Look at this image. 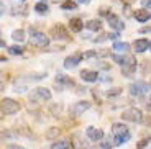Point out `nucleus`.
<instances>
[{"label": "nucleus", "mask_w": 151, "mask_h": 149, "mask_svg": "<svg viewBox=\"0 0 151 149\" xmlns=\"http://www.w3.org/2000/svg\"><path fill=\"white\" fill-rule=\"evenodd\" d=\"M132 134L130 130L125 126L123 123H113L112 125V143L113 146H122L125 143H128Z\"/></svg>", "instance_id": "obj_1"}, {"label": "nucleus", "mask_w": 151, "mask_h": 149, "mask_svg": "<svg viewBox=\"0 0 151 149\" xmlns=\"http://www.w3.org/2000/svg\"><path fill=\"white\" fill-rule=\"evenodd\" d=\"M28 33H30V43L33 46H38V48H48L49 43H51V38H48L43 31H38L35 30V28H31L28 30Z\"/></svg>", "instance_id": "obj_2"}, {"label": "nucleus", "mask_w": 151, "mask_h": 149, "mask_svg": "<svg viewBox=\"0 0 151 149\" xmlns=\"http://www.w3.org/2000/svg\"><path fill=\"white\" fill-rule=\"evenodd\" d=\"M49 36L56 39V41H71L72 38L69 34L68 28L64 25H61V23H56L54 26H51V30H49Z\"/></svg>", "instance_id": "obj_3"}, {"label": "nucleus", "mask_w": 151, "mask_h": 149, "mask_svg": "<svg viewBox=\"0 0 151 149\" xmlns=\"http://www.w3.org/2000/svg\"><path fill=\"white\" fill-rule=\"evenodd\" d=\"M20 103L17 100H13V98H8V97H5V98H2V102H0V110H2V115H7V116H10V115H15V113H18L20 112Z\"/></svg>", "instance_id": "obj_4"}, {"label": "nucleus", "mask_w": 151, "mask_h": 149, "mask_svg": "<svg viewBox=\"0 0 151 149\" xmlns=\"http://www.w3.org/2000/svg\"><path fill=\"white\" fill-rule=\"evenodd\" d=\"M51 100V90L46 87H36L30 93V103H43Z\"/></svg>", "instance_id": "obj_5"}, {"label": "nucleus", "mask_w": 151, "mask_h": 149, "mask_svg": "<svg viewBox=\"0 0 151 149\" xmlns=\"http://www.w3.org/2000/svg\"><path fill=\"white\" fill-rule=\"evenodd\" d=\"M122 118H123L125 121H130V123H143L145 116H143V112H141L140 108L130 107V108H127V110H123Z\"/></svg>", "instance_id": "obj_6"}, {"label": "nucleus", "mask_w": 151, "mask_h": 149, "mask_svg": "<svg viewBox=\"0 0 151 149\" xmlns=\"http://www.w3.org/2000/svg\"><path fill=\"white\" fill-rule=\"evenodd\" d=\"M128 90L132 97H143L145 93H148L151 90V84L145 82V80H136V82L130 84Z\"/></svg>", "instance_id": "obj_7"}, {"label": "nucleus", "mask_w": 151, "mask_h": 149, "mask_svg": "<svg viewBox=\"0 0 151 149\" xmlns=\"http://www.w3.org/2000/svg\"><path fill=\"white\" fill-rule=\"evenodd\" d=\"M89 108H91V102H89V100L76 102V103H72L71 107H69V116L77 118V116H81L82 113H86Z\"/></svg>", "instance_id": "obj_8"}, {"label": "nucleus", "mask_w": 151, "mask_h": 149, "mask_svg": "<svg viewBox=\"0 0 151 149\" xmlns=\"http://www.w3.org/2000/svg\"><path fill=\"white\" fill-rule=\"evenodd\" d=\"M82 59H84V52L81 51L72 52L71 56H68L64 59V69H74V67H77V64H81Z\"/></svg>", "instance_id": "obj_9"}, {"label": "nucleus", "mask_w": 151, "mask_h": 149, "mask_svg": "<svg viewBox=\"0 0 151 149\" xmlns=\"http://www.w3.org/2000/svg\"><path fill=\"white\" fill-rule=\"evenodd\" d=\"M112 59L115 61L117 64H120L122 67L125 66H133V64H138L136 62V57L132 56V54H113Z\"/></svg>", "instance_id": "obj_10"}, {"label": "nucleus", "mask_w": 151, "mask_h": 149, "mask_svg": "<svg viewBox=\"0 0 151 149\" xmlns=\"http://www.w3.org/2000/svg\"><path fill=\"white\" fill-rule=\"evenodd\" d=\"M74 82H72V79H69L68 75L64 74H56V79H54V87L58 90H63L64 87H72Z\"/></svg>", "instance_id": "obj_11"}, {"label": "nucleus", "mask_w": 151, "mask_h": 149, "mask_svg": "<svg viewBox=\"0 0 151 149\" xmlns=\"http://www.w3.org/2000/svg\"><path fill=\"white\" fill-rule=\"evenodd\" d=\"M107 21H109L110 28L115 31H122L125 28V23L122 21V18L118 15H115V13H110L109 16H107Z\"/></svg>", "instance_id": "obj_12"}, {"label": "nucleus", "mask_w": 151, "mask_h": 149, "mask_svg": "<svg viewBox=\"0 0 151 149\" xmlns=\"http://www.w3.org/2000/svg\"><path fill=\"white\" fill-rule=\"evenodd\" d=\"M86 134H87V138L91 139V141H100V139L104 138V130H100V128H94V126H89L86 130Z\"/></svg>", "instance_id": "obj_13"}, {"label": "nucleus", "mask_w": 151, "mask_h": 149, "mask_svg": "<svg viewBox=\"0 0 151 149\" xmlns=\"http://www.w3.org/2000/svg\"><path fill=\"white\" fill-rule=\"evenodd\" d=\"M150 44L151 41H148L146 38H138V39H135V43H133V49H135L136 52H145L150 49Z\"/></svg>", "instance_id": "obj_14"}, {"label": "nucleus", "mask_w": 151, "mask_h": 149, "mask_svg": "<svg viewBox=\"0 0 151 149\" xmlns=\"http://www.w3.org/2000/svg\"><path fill=\"white\" fill-rule=\"evenodd\" d=\"M81 79L84 82H97L99 80V72L97 71H91V69H84L81 71Z\"/></svg>", "instance_id": "obj_15"}, {"label": "nucleus", "mask_w": 151, "mask_h": 149, "mask_svg": "<svg viewBox=\"0 0 151 149\" xmlns=\"http://www.w3.org/2000/svg\"><path fill=\"white\" fill-rule=\"evenodd\" d=\"M133 16L136 18V21H140V23H146L148 20L151 18V11H148L146 8H140V10H136L135 13H133Z\"/></svg>", "instance_id": "obj_16"}, {"label": "nucleus", "mask_w": 151, "mask_h": 149, "mask_svg": "<svg viewBox=\"0 0 151 149\" xmlns=\"http://www.w3.org/2000/svg\"><path fill=\"white\" fill-rule=\"evenodd\" d=\"M130 49H132V46L125 41H115L113 43V51H117L118 54H128Z\"/></svg>", "instance_id": "obj_17"}, {"label": "nucleus", "mask_w": 151, "mask_h": 149, "mask_svg": "<svg viewBox=\"0 0 151 149\" xmlns=\"http://www.w3.org/2000/svg\"><path fill=\"white\" fill-rule=\"evenodd\" d=\"M86 28L89 31H102V21L99 18H91L86 21Z\"/></svg>", "instance_id": "obj_18"}, {"label": "nucleus", "mask_w": 151, "mask_h": 149, "mask_svg": "<svg viewBox=\"0 0 151 149\" xmlns=\"http://www.w3.org/2000/svg\"><path fill=\"white\" fill-rule=\"evenodd\" d=\"M84 26H86V23L81 18H71V21H69V30L74 31V33H81Z\"/></svg>", "instance_id": "obj_19"}, {"label": "nucleus", "mask_w": 151, "mask_h": 149, "mask_svg": "<svg viewBox=\"0 0 151 149\" xmlns=\"http://www.w3.org/2000/svg\"><path fill=\"white\" fill-rule=\"evenodd\" d=\"M59 134H61V128L51 126L49 130H46L45 136H46V139H49V141H58V136H59Z\"/></svg>", "instance_id": "obj_20"}, {"label": "nucleus", "mask_w": 151, "mask_h": 149, "mask_svg": "<svg viewBox=\"0 0 151 149\" xmlns=\"http://www.w3.org/2000/svg\"><path fill=\"white\" fill-rule=\"evenodd\" d=\"M25 38H27V31L22 30V28H18V30H13L12 31V39L17 43H22L25 41Z\"/></svg>", "instance_id": "obj_21"}, {"label": "nucleus", "mask_w": 151, "mask_h": 149, "mask_svg": "<svg viewBox=\"0 0 151 149\" xmlns=\"http://www.w3.org/2000/svg\"><path fill=\"white\" fill-rule=\"evenodd\" d=\"M136 67H138V64L122 67V75H123V77H133V75H135V72H136Z\"/></svg>", "instance_id": "obj_22"}, {"label": "nucleus", "mask_w": 151, "mask_h": 149, "mask_svg": "<svg viewBox=\"0 0 151 149\" xmlns=\"http://www.w3.org/2000/svg\"><path fill=\"white\" fill-rule=\"evenodd\" d=\"M51 149H72V143L66 141V139H63V141H56V143H53Z\"/></svg>", "instance_id": "obj_23"}, {"label": "nucleus", "mask_w": 151, "mask_h": 149, "mask_svg": "<svg viewBox=\"0 0 151 149\" xmlns=\"http://www.w3.org/2000/svg\"><path fill=\"white\" fill-rule=\"evenodd\" d=\"M35 11L40 13V15H46V13L49 11V7H48V4H45V2H38V4L35 5Z\"/></svg>", "instance_id": "obj_24"}, {"label": "nucleus", "mask_w": 151, "mask_h": 149, "mask_svg": "<svg viewBox=\"0 0 151 149\" xmlns=\"http://www.w3.org/2000/svg\"><path fill=\"white\" fill-rule=\"evenodd\" d=\"M49 112L53 113L54 118H59V116H61V112H63V105H61V103H58V105L53 103L51 107H49Z\"/></svg>", "instance_id": "obj_25"}, {"label": "nucleus", "mask_w": 151, "mask_h": 149, "mask_svg": "<svg viewBox=\"0 0 151 149\" xmlns=\"http://www.w3.org/2000/svg\"><path fill=\"white\" fill-rule=\"evenodd\" d=\"M23 51H25V49H23L22 46H17V44H13V46L8 48V52H10L12 56H22Z\"/></svg>", "instance_id": "obj_26"}, {"label": "nucleus", "mask_w": 151, "mask_h": 149, "mask_svg": "<svg viewBox=\"0 0 151 149\" xmlns=\"http://www.w3.org/2000/svg\"><path fill=\"white\" fill-rule=\"evenodd\" d=\"M140 71H141V74L143 75H146L148 72H151V61H143V62L140 64Z\"/></svg>", "instance_id": "obj_27"}, {"label": "nucleus", "mask_w": 151, "mask_h": 149, "mask_svg": "<svg viewBox=\"0 0 151 149\" xmlns=\"http://www.w3.org/2000/svg\"><path fill=\"white\" fill-rule=\"evenodd\" d=\"M61 8H63V10H76V8H77V4L72 2V0H68L64 4H61Z\"/></svg>", "instance_id": "obj_28"}, {"label": "nucleus", "mask_w": 151, "mask_h": 149, "mask_svg": "<svg viewBox=\"0 0 151 149\" xmlns=\"http://www.w3.org/2000/svg\"><path fill=\"white\" fill-rule=\"evenodd\" d=\"M107 39H110V33H104V31H102V33L99 34L97 38H94L92 41H94V43H104V41H107Z\"/></svg>", "instance_id": "obj_29"}, {"label": "nucleus", "mask_w": 151, "mask_h": 149, "mask_svg": "<svg viewBox=\"0 0 151 149\" xmlns=\"http://www.w3.org/2000/svg\"><path fill=\"white\" fill-rule=\"evenodd\" d=\"M105 93H107V97H118L122 93V89L120 87H113V89H109Z\"/></svg>", "instance_id": "obj_30"}, {"label": "nucleus", "mask_w": 151, "mask_h": 149, "mask_svg": "<svg viewBox=\"0 0 151 149\" xmlns=\"http://www.w3.org/2000/svg\"><path fill=\"white\" fill-rule=\"evenodd\" d=\"M28 7L25 5V7H20V8H15V15H22V16H27L28 15Z\"/></svg>", "instance_id": "obj_31"}, {"label": "nucleus", "mask_w": 151, "mask_h": 149, "mask_svg": "<svg viewBox=\"0 0 151 149\" xmlns=\"http://www.w3.org/2000/svg\"><path fill=\"white\" fill-rule=\"evenodd\" d=\"M99 15H100V16H109L110 15V8L100 7V8H99Z\"/></svg>", "instance_id": "obj_32"}, {"label": "nucleus", "mask_w": 151, "mask_h": 149, "mask_svg": "<svg viewBox=\"0 0 151 149\" xmlns=\"http://www.w3.org/2000/svg\"><path fill=\"white\" fill-rule=\"evenodd\" d=\"M148 143H150V139H141V141L138 143V146H136V149H145L148 146Z\"/></svg>", "instance_id": "obj_33"}, {"label": "nucleus", "mask_w": 151, "mask_h": 149, "mask_svg": "<svg viewBox=\"0 0 151 149\" xmlns=\"http://www.w3.org/2000/svg\"><path fill=\"white\" fill-rule=\"evenodd\" d=\"M140 33H141V34L151 33V26H141V28H140Z\"/></svg>", "instance_id": "obj_34"}, {"label": "nucleus", "mask_w": 151, "mask_h": 149, "mask_svg": "<svg viewBox=\"0 0 151 149\" xmlns=\"http://www.w3.org/2000/svg\"><path fill=\"white\" fill-rule=\"evenodd\" d=\"M112 146L113 144H110V139H109V141H104L102 144H100V148H102V149H110Z\"/></svg>", "instance_id": "obj_35"}, {"label": "nucleus", "mask_w": 151, "mask_h": 149, "mask_svg": "<svg viewBox=\"0 0 151 149\" xmlns=\"http://www.w3.org/2000/svg\"><path fill=\"white\" fill-rule=\"evenodd\" d=\"M141 5H143L145 8H150L151 10V0H141Z\"/></svg>", "instance_id": "obj_36"}, {"label": "nucleus", "mask_w": 151, "mask_h": 149, "mask_svg": "<svg viewBox=\"0 0 151 149\" xmlns=\"http://www.w3.org/2000/svg\"><path fill=\"white\" fill-rule=\"evenodd\" d=\"M7 149H25L23 146H18V144H8Z\"/></svg>", "instance_id": "obj_37"}, {"label": "nucleus", "mask_w": 151, "mask_h": 149, "mask_svg": "<svg viewBox=\"0 0 151 149\" xmlns=\"http://www.w3.org/2000/svg\"><path fill=\"white\" fill-rule=\"evenodd\" d=\"M145 107L151 108V95H150V98H146V100H145Z\"/></svg>", "instance_id": "obj_38"}, {"label": "nucleus", "mask_w": 151, "mask_h": 149, "mask_svg": "<svg viewBox=\"0 0 151 149\" xmlns=\"http://www.w3.org/2000/svg\"><path fill=\"white\" fill-rule=\"evenodd\" d=\"M143 123L145 125H151V118H143Z\"/></svg>", "instance_id": "obj_39"}, {"label": "nucleus", "mask_w": 151, "mask_h": 149, "mask_svg": "<svg viewBox=\"0 0 151 149\" xmlns=\"http://www.w3.org/2000/svg\"><path fill=\"white\" fill-rule=\"evenodd\" d=\"M54 4H64V2H68V0H53Z\"/></svg>", "instance_id": "obj_40"}, {"label": "nucleus", "mask_w": 151, "mask_h": 149, "mask_svg": "<svg viewBox=\"0 0 151 149\" xmlns=\"http://www.w3.org/2000/svg\"><path fill=\"white\" fill-rule=\"evenodd\" d=\"M77 2H81V4H89V0H77Z\"/></svg>", "instance_id": "obj_41"}, {"label": "nucleus", "mask_w": 151, "mask_h": 149, "mask_svg": "<svg viewBox=\"0 0 151 149\" xmlns=\"http://www.w3.org/2000/svg\"><path fill=\"white\" fill-rule=\"evenodd\" d=\"M18 2H27V0H18Z\"/></svg>", "instance_id": "obj_42"}, {"label": "nucleus", "mask_w": 151, "mask_h": 149, "mask_svg": "<svg viewBox=\"0 0 151 149\" xmlns=\"http://www.w3.org/2000/svg\"><path fill=\"white\" fill-rule=\"evenodd\" d=\"M150 49H151V44H150Z\"/></svg>", "instance_id": "obj_43"}]
</instances>
